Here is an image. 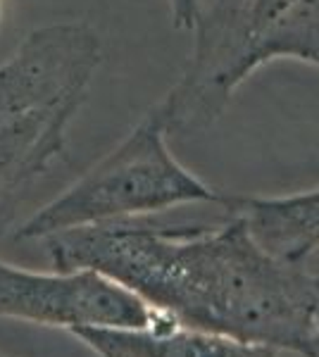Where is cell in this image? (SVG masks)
<instances>
[{"label": "cell", "instance_id": "obj_1", "mask_svg": "<svg viewBox=\"0 0 319 357\" xmlns=\"http://www.w3.org/2000/svg\"><path fill=\"white\" fill-rule=\"evenodd\" d=\"M43 241L57 272L94 269L188 329L303 355L315 269L267 252L239 215L212 227L107 222Z\"/></svg>", "mask_w": 319, "mask_h": 357}, {"label": "cell", "instance_id": "obj_2", "mask_svg": "<svg viewBox=\"0 0 319 357\" xmlns=\"http://www.w3.org/2000/svg\"><path fill=\"white\" fill-rule=\"evenodd\" d=\"M101 57L89 24L55 22L27 33L0 65V238L65 151Z\"/></svg>", "mask_w": 319, "mask_h": 357}, {"label": "cell", "instance_id": "obj_3", "mask_svg": "<svg viewBox=\"0 0 319 357\" xmlns=\"http://www.w3.org/2000/svg\"><path fill=\"white\" fill-rule=\"evenodd\" d=\"M181 79L158 102L170 134H200L248 77L274 60L319 67V0H212L193 22Z\"/></svg>", "mask_w": 319, "mask_h": 357}, {"label": "cell", "instance_id": "obj_4", "mask_svg": "<svg viewBox=\"0 0 319 357\" xmlns=\"http://www.w3.org/2000/svg\"><path fill=\"white\" fill-rule=\"evenodd\" d=\"M167 136L165 117L155 105L114 151L34 212L17 229V238L43 241L72 229L141 220L188 203L224 205L226 193L191 174L172 155Z\"/></svg>", "mask_w": 319, "mask_h": 357}, {"label": "cell", "instance_id": "obj_5", "mask_svg": "<svg viewBox=\"0 0 319 357\" xmlns=\"http://www.w3.org/2000/svg\"><path fill=\"white\" fill-rule=\"evenodd\" d=\"M0 319L74 331L81 326L146 329L172 317L94 269L31 272L0 260Z\"/></svg>", "mask_w": 319, "mask_h": 357}, {"label": "cell", "instance_id": "obj_6", "mask_svg": "<svg viewBox=\"0 0 319 357\" xmlns=\"http://www.w3.org/2000/svg\"><path fill=\"white\" fill-rule=\"evenodd\" d=\"M69 333L96 357H279V350L269 345L188 329L174 319L146 329L81 326Z\"/></svg>", "mask_w": 319, "mask_h": 357}, {"label": "cell", "instance_id": "obj_7", "mask_svg": "<svg viewBox=\"0 0 319 357\" xmlns=\"http://www.w3.org/2000/svg\"><path fill=\"white\" fill-rule=\"evenodd\" d=\"M224 210L239 215L253 238L283 262L305 264L319 252V188L279 198L226 193Z\"/></svg>", "mask_w": 319, "mask_h": 357}, {"label": "cell", "instance_id": "obj_8", "mask_svg": "<svg viewBox=\"0 0 319 357\" xmlns=\"http://www.w3.org/2000/svg\"><path fill=\"white\" fill-rule=\"evenodd\" d=\"M303 357H319V264L315 267V303H312L310 333H307Z\"/></svg>", "mask_w": 319, "mask_h": 357}, {"label": "cell", "instance_id": "obj_9", "mask_svg": "<svg viewBox=\"0 0 319 357\" xmlns=\"http://www.w3.org/2000/svg\"><path fill=\"white\" fill-rule=\"evenodd\" d=\"M172 22L177 29H193V22L198 17L200 0H170Z\"/></svg>", "mask_w": 319, "mask_h": 357}, {"label": "cell", "instance_id": "obj_10", "mask_svg": "<svg viewBox=\"0 0 319 357\" xmlns=\"http://www.w3.org/2000/svg\"><path fill=\"white\" fill-rule=\"evenodd\" d=\"M0 357H5V355H0Z\"/></svg>", "mask_w": 319, "mask_h": 357}]
</instances>
